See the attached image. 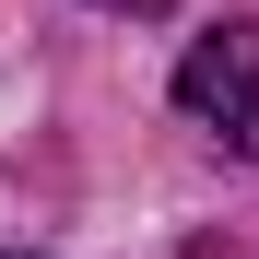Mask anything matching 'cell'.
I'll use <instances>...</instances> for the list:
<instances>
[{
	"label": "cell",
	"instance_id": "2",
	"mask_svg": "<svg viewBox=\"0 0 259 259\" xmlns=\"http://www.w3.org/2000/svg\"><path fill=\"white\" fill-rule=\"evenodd\" d=\"M130 12H142V0H130Z\"/></svg>",
	"mask_w": 259,
	"mask_h": 259
},
{
	"label": "cell",
	"instance_id": "1",
	"mask_svg": "<svg viewBox=\"0 0 259 259\" xmlns=\"http://www.w3.org/2000/svg\"><path fill=\"white\" fill-rule=\"evenodd\" d=\"M177 106L212 118V130L259 165V24H212V35H200V48L177 59Z\"/></svg>",
	"mask_w": 259,
	"mask_h": 259
}]
</instances>
